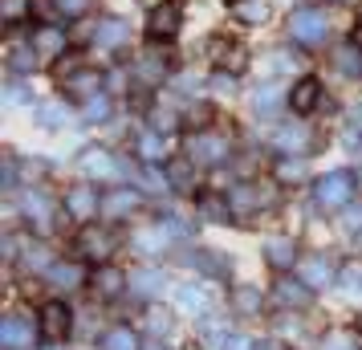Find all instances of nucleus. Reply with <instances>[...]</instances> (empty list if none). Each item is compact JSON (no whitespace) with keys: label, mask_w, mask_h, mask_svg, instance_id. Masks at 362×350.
I'll return each instance as SVG.
<instances>
[{"label":"nucleus","mask_w":362,"mask_h":350,"mask_svg":"<svg viewBox=\"0 0 362 350\" xmlns=\"http://www.w3.org/2000/svg\"><path fill=\"white\" fill-rule=\"evenodd\" d=\"M62 8H69V13H82L86 0H62Z\"/></svg>","instance_id":"2f4dec72"},{"label":"nucleus","mask_w":362,"mask_h":350,"mask_svg":"<svg viewBox=\"0 0 362 350\" xmlns=\"http://www.w3.org/2000/svg\"><path fill=\"white\" fill-rule=\"evenodd\" d=\"M224 350H257L248 338H240V334H232V338H224Z\"/></svg>","instance_id":"a878e982"},{"label":"nucleus","mask_w":362,"mask_h":350,"mask_svg":"<svg viewBox=\"0 0 362 350\" xmlns=\"http://www.w3.org/2000/svg\"><path fill=\"white\" fill-rule=\"evenodd\" d=\"M350 45H362V25H354V33H350Z\"/></svg>","instance_id":"72a5a7b5"},{"label":"nucleus","mask_w":362,"mask_h":350,"mask_svg":"<svg viewBox=\"0 0 362 350\" xmlns=\"http://www.w3.org/2000/svg\"><path fill=\"white\" fill-rule=\"evenodd\" d=\"M326 29H329V21H326V13H317V8H301V13L289 17V33H293L297 41H305V45L326 41Z\"/></svg>","instance_id":"f03ea898"},{"label":"nucleus","mask_w":362,"mask_h":350,"mask_svg":"<svg viewBox=\"0 0 362 350\" xmlns=\"http://www.w3.org/2000/svg\"><path fill=\"white\" fill-rule=\"evenodd\" d=\"M264 252H269V261H273V265H293V245H289V240H269V245H264Z\"/></svg>","instance_id":"4468645a"},{"label":"nucleus","mask_w":362,"mask_h":350,"mask_svg":"<svg viewBox=\"0 0 362 350\" xmlns=\"http://www.w3.org/2000/svg\"><path fill=\"white\" fill-rule=\"evenodd\" d=\"M301 175V163H281V180H297Z\"/></svg>","instance_id":"c85d7f7f"},{"label":"nucleus","mask_w":362,"mask_h":350,"mask_svg":"<svg viewBox=\"0 0 362 350\" xmlns=\"http://www.w3.org/2000/svg\"><path fill=\"white\" fill-rule=\"evenodd\" d=\"M25 265H45V249H29V257H25Z\"/></svg>","instance_id":"c756f323"},{"label":"nucleus","mask_w":362,"mask_h":350,"mask_svg":"<svg viewBox=\"0 0 362 350\" xmlns=\"http://www.w3.org/2000/svg\"><path fill=\"white\" fill-rule=\"evenodd\" d=\"M86 115H90V118H106V115H110V102H106V98H90Z\"/></svg>","instance_id":"b1692460"},{"label":"nucleus","mask_w":362,"mask_h":350,"mask_svg":"<svg viewBox=\"0 0 362 350\" xmlns=\"http://www.w3.org/2000/svg\"><path fill=\"white\" fill-rule=\"evenodd\" d=\"M277 106V90H264V94H257V110H273Z\"/></svg>","instance_id":"bb28decb"},{"label":"nucleus","mask_w":362,"mask_h":350,"mask_svg":"<svg viewBox=\"0 0 362 350\" xmlns=\"http://www.w3.org/2000/svg\"><path fill=\"white\" fill-rule=\"evenodd\" d=\"M192 155L204 159V163H220V159L228 155V143L216 139V134H199V139H192Z\"/></svg>","instance_id":"423d86ee"},{"label":"nucleus","mask_w":362,"mask_h":350,"mask_svg":"<svg viewBox=\"0 0 362 350\" xmlns=\"http://www.w3.org/2000/svg\"><path fill=\"white\" fill-rule=\"evenodd\" d=\"M49 273H53V281H57V285H78V281H82V269H78V265H53Z\"/></svg>","instance_id":"4be33fe9"},{"label":"nucleus","mask_w":362,"mask_h":350,"mask_svg":"<svg viewBox=\"0 0 362 350\" xmlns=\"http://www.w3.org/2000/svg\"><path fill=\"white\" fill-rule=\"evenodd\" d=\"M257 350H281V342H261Z\"/></svg>","instance_id":"f704fd0d"},{"label":"nucleus","mask_w":362,"mask_h":350,"mask_svg":"<svg viewBox=\"0 0 362 350\" xmlns=\"http://www.w3.org/2000/svg\"><path fill=\"white\" fill-rule=\"evenodd\" d=\"M159 151H163L159 147V139H151L147 134V139H143V155H147V159H159Z\"/></svg>","instance_id":"cd10ccee"},{"label":"nucleus","mask_w":362,"mask_h":350,"mask_svg":"<svg viewBox=\"0 0 362 350\" xmlns=\"http://www.w3.org/2000/svg\"><path fill=\"white\" fill-rule=\"evenodd\" d=\"M151 330H155V334L167 330V317H163V314H155V317H151Z\"/></svg>","instance_id":"473e14b6"},{"label":"nucleus","mask_w":362,"mask_h":350,"mask_svg":"<svg viewBox=\"0 0 362 350\" xmlns=\"http://www.w3.org/2000/svg\"><path fill=\"white\" fill-rule=\"evenodd\" d=\"M127 281H131V277H127L122 269H115V265H102L98 273H94V285H98L106 298H110V293H118V289H122Z\"/></svg>","instance_id":"9b49d317"},{"label":"nucleus","mask_w":362,"mask_h":350,"mask_svg":"<svg viewBox=\"0 0 362 350\" xmlns=\"http://www.w3.org/2000/svg\"><path fill=\"white\" fill-rule=\"evenodd\" d=\"M277 298L281 301H293V305H310V289H305V285H293V281H281L277 285Z\"/></svg>","instance_id":"dca6fc26"},{"label":"nucleus","mask_w":362,"mask_h":350,"mask_svg":"<svg viewBox=\"0 0 362 350\" xmlns=\"http://www.w3.org/2000/svg\"><path fill=\"white\" fill-rule=\"evenodd\" d=\"M127 41V25L122 21H102L98 25V45H122Z\"/></svg>","instance_id":"ddd939ff"},{"label":"nucleus","mask_w":362,"mask_h":350,"mask_svg":"<svg viewBox=\"0 0 362 350\" xmlns=\"http://www.w3.org/2000/svg\"><path fill=\"white\" fill-rule=\"evenodd\" d=\"M0 342L17 350V346H29V342H33V334H29V326H25V322H17V317H8V322L0 326Z\"/></svg>","instance_id":"9d476101"},{"label":"nucleus","mask_w":362,"mask_h":350,"mask_svg":"<svg viewBox=\"0 0 362 350\" xmlns=\"http://www.w3.org/2000/svg\"><path fill=\"white\" fill-rule=\"evenodd\" d=\"M41 334H45V338H66L69 334L66 301H45V305H41Z\"/></svg>","instance_id":"20e7f679"},{"label":"nucleus","mask_w":362,"mask_h":350,"mask_svg":"<svg viewBox=\"0 0 362 350\" xmlns=\"http://www.w3.org/2000/svg\"><path fill=\"white\" fill-rule=\"evenodd\" d=\"M159 285H163V277H159V273H151V269L131 273V289H134V293H155Z\"/></svg>","instance_id":"a211bd4d"},{"label":"nucleus","mask_w":362,"mask_h":350,"mask_svg":"<svg viewBox=\"0 0 362 350\" xmlns=\"http://www.w3.org/2000/svg\"><path fill=\"white\" fill-rule=\"evenodd\" d=\"M127 208H134V196H131V192H122V196H110V200L102 204V212H106V216H122Z\"/></svg>","instance_id":"412c9836"},{"label":"nucleus","mask_w":362,"mask_h":350,"mask_svg":"<svg viewBox=\"0 0 362 350\" xmlns=\"http://www.w3.org/2000/svg\"><path fill=\"white\" fill-rule=\"evenodd\" d=\"M82 167L90 171V175H118V163H110V155H106V151H86Z\"/></svg>","instance_id":"f8f14e48"},{"label":"nucleus","mask_w":362,"mask_h":350,"mask_svg":"<svg viewBox=\"0 0 362 350\" xmlns=\"http://www.w3.org/2000/svg\"><path fill=\"white\" fill-rule=\"evenodd\" d=\"M147 350H167V346H147Z\"/></svg>","instance_id":"c9c22d12"},{"label":"nucleus","mask_w":362,"mask_h":350,"mask_svg":"<svg viewBox=\"0 0 362 350\" xmlns=\"http://www.w3.org/2000/svg\"><path fill=\"white\" fill-rule=\"evenodd\" d=\"M317 94H322V82H317V78H301V82L293 86L289 102H293L297 115H310L313 106H317Z\"/></svg>","instance_id":"39448f33"},{"label":"nucleus","mask_w":362,"mask_h":350,"mask_svg":"<svg viewBox=\"0 0 362 350\" xmlns=\"http://www.w3.org/2000/svg\"><path fill=\"white\" fill-rule=\"evenodd\" d=\"M102 350H139V338L131 330H110L102 338Z\"/></svg>","instance_id":"2eb2a0df"},{"label":"nucleus","mask_w":362,"mask_h":350,"mask_svg":"<svg viewBox=\"0 0 362 350\" xmlns=\"http://www.w3.org/2000/svg\"><path fill=\"white\" fill-rule=\"evenodd\" d=\"M301 273L310 277V285H326L329 277H334V273H329V265H326V261H305V265H301Z\"/></svg>","instance_id":"aec40b11"},{"label":"nucleus","mask_w":362,"mask_h":350,"mask_svg":"<svg viewBox=\"0 0 362 350\" xmlns=\"http://www.w3.org/2000/svg\"><path fill=\"white\" fill-rule=\"evenodd\" d=\"M167 180H171V187H180V192H192L196 187V171H192L187 159H171L167 163Z\"/></svg>","instance_id":"1a4fd4ad"},{"label":"nucleus","mask_w":362,"mask_h":350,"mask_svg":"<svg viewBox=\"0 0 362 350\" xmlns=\"http://www.w3.org/2000/svg\"><path fill=\"white\" fill-rule=\"evenodd\" d=\"M66 208L78 220H86V216H94V212H98V196H94L90 187H74V192H69V200H66Z\"/></svg>","instance_id":"0eeeda50"},{"label":"nucleus","mask_w":362,"mask_h":350,"mask_svg":"<svg viewBox=\"0 0 362 350\" xmlns=\"http://www.w3.org/2000/svg\"><path fill=\"white\" fill-rule=\"evenodd\" d=\"M346 285H362V269H346Z\"/></svg>","instance_id":"7c9ffc66"},{"label":"nucleus","mask_w":362,"mask_h":350,"mask_svg":"<svg viewBox=\"0 0 362 350\" xmlns=\"http://www.w3.org/2000/svg\"><path fill=\"white\" fill-rule=\"evenodd\" d=\"M240 17L245 21H264V4H257V0H252V4H240Z\"/></svg>","instance_id":"393cba45"},{"label":"nucleus","mask_w":362,"mask_h":350,"mask_svg":"<svg viewBox=\"0 0 362 350\" xmlns=\"http://www.w3.org/2000/svg\"><path fill=\"white\" fill-rule=\"evenodd\" d=\"M62 45H66V33H62V29H49V25H45V29H33V49L41 53V57H53Z\"/></svg>","instance_id":"6e6552de"},{"label":"nucleus","mask_w":362,"mask_h":350,"mask_svg":"<svg viewBox=\"0 0 362 350\" xmlns=\"http://www.w3.org/2000/svg\"><path fill=\"white\" fill-rule=\"evenodd\" d=\"M82 249L102 252V257H106V252H110V236H106V233H98V228H86V233H82Z\"/></svg>","instance_id":"6ab92c4d"},{"label":"nucleus","mask_w":362,"mask_h":350,"mask_svg":"<svg viewBox=\"0 0 362 350\" xmlns=\"http://www.w3.org/2000/svg\"><path fill=\"white\" fill-rule=\"evenodd\" d=\"M180 305L187 310V314H199V310L208 305V298H204V289H196V285H183L180 289Z\"/></svg>","instance_id":"f3484780"},{"label":"nucleus","mask_w":362,"mask_h":350,"mask_svg":"<svg viewBox=\"0 0 362 350\" xmlns=\"http://www.w3.org/2000/svg\"><path fill=\"white\" fill-rule=\"evenodd\" d=\"M236 305H240L245 314H252V310L261 305V298H257V289H236Z\"/></svg>","instance_id":"5701e85b"},{"label":"nucleus","mask_w":362,"mask_h":350,"mask_svg":"<svg viewBox=\"0 0 362 350\" xmlns=\"http://www.w3.org/2000/svg\"><path fill=\"white\" fill-rule=\"evenodd\" d=\"M180 25H183V4L180 0H167V4H159L147 17V37L151 41H171L180 33Z\"/></svg>","instance_id":"f257e3e1"},{"label":"nucleus","mask_w":362,"mask_h":350,"mask_svg":"<svg viewBox=\"0 0 362 350\" xmlns=\"http://www.w3.org/2000/svg\"><path fill=\"white\" fill-rule=\"evenodd\" d=\"M350 187H354V180H350L346 171H334V175H326V180L317 184V204H322V208H338V204L350 200Z\"/></svg>","instance_id":"7ed1b4c3"}]
</instances>
